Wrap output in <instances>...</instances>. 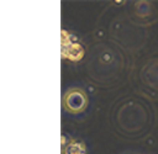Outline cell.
I'll use <instances>...</instances> for the list:
<instances>
[{
  "mask_svg": "<svg viewBox=\"0 0 158 154\" xmlns=\"http://www.w3.org/2000/svg\"><path fill=\"white\" fill-rule=\"evenodd\" d=\"M86 106V96L81 90L73 89L64 95V107L70 112H80Z\"/></svg>",
  "mask_w": 158,
  "mask_h": 154,
  "instance_id": "1",
  "label": "cell"
}]
</instances>
